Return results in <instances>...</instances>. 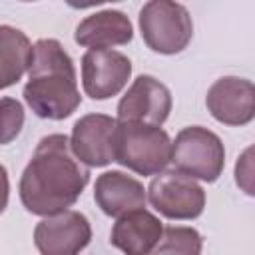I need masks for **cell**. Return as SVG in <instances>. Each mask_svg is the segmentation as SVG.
Here are the masks:
<instances>
[{
	"mask_svg": "<svg viewBox=\"0 0 255 255\" xmlns=\"http://www.w3.org/2000/svg\"><path fill=\"white\" fill-rule=\"evenodd\" d=\"M90 181L88 167L74 155L64 133L42 137L22 171L20 201L42 217L68 211Z\"/></svg>",
	"mask_w": 255,
	"mask_h": 255,
	"instance_id": "obj_1",
	"label": "cell"
},
{
	"mask_svg": "<svg viewBox=\"0 0 255 255\" xmlns=\"http://www.w3.org/2000/svg\"><path fill=\"white\" fill-rule=\"evenodd\" d=\"M24 100L44 120H64L80 106L76 68L58 40L42 38L32 46Z\"/></svg>",
	"mask_w": 255,
	"mask_h": 255,
	"instance_id": "obj_2",
	"label": "cell"
},
{
	"mask_svg": "<svg viewBox=\"0 0 255 255\" xmlns=\"http://www.w3.org/2000/svg\"><path fill=\"white\" fill-rule=\"evenodd\" d=\"M171 157V139L165 129L149 124L118 122L114 131V161L139 175L161 173Z\"/></svg>",
	"mask_w": 255,
	"mask_h": 255,
	"instance_id": "obj_3",
	"label": "cell"
},
{
	"mask_svg": "<svg viewBox=\"0 0 255 255\" xmlns=\"http://www.w3.org/2000/svg\"><path fill=\"white\" fill-rule=\"evenodd\" d=\"M169 163L175 171L201 181H215L225 167V147L217 133L201 126L183 128L171 141Z\"/></svg>",
	"mask_w": 255,
	"mask_h": 255,
	"instance_id": "obj_4",
	"label": "cell"
},
{
	"mask_svg": "<svg viewBox=\"0 0 255 255\" xmlns=\"http://www.w3.org/2000/svg\"><path fill=\"white\" fill-rule=\"evenodd\" d=\"M141 38L157 54H179L193 36L187 8L171 0H151L139 10Z\"/></svg>",
	"mask_w": 255,
	"mask_h": 255,
	"instance_id": "obj_5",
	"label": "cell"
},
{
	"mask_svg": "<svg viewBox=\"0 0 255 255\" xmlns=\"http://www.w3.org/2000/svg\"><path fill=\"white\" fill-rule=\"evenodd\" d=\"M145 197L167 219H195L205 207L203 187L175 169L155 175Z\"/></svg>",
	"mask_w": 255,
	"mask_h": 255,
	"instance_id": "obj_6",
	"label": "cell"
},
{
	"mask_svg": "<svg viewBox=\"0 0 255 255\" xmlns=\"http://www.w3.org/2000/svg\"><path fill=\"white\" fill-rule=\"evenodd\" d=\"M92 239V227L84 213L62 211L44 217L34 229L40 255H78Z\"/></svg>",
	"mask_w": 255,
	"mask_h": 255,
	"instance_id": "obj_7",
	"label": "cell"
},
{
	"mask_svg": "<svg viewBox=\"0 0 255 255\" xmlns=\"http://www.w3.org/2000/svg\"><path fill=\"white\" fill-rule=\"evenodd\" d=\"M171 112V94L153 76H137L118 104V122L161 126Z\"/></svg>",
	"mask_w": 255,
	"mask_h": 255,
	"instance_id": "obj_8",
	"label": "cell"
},
{
	"mask_svg": "<svg viewBox=\"0 0 255 255\" xmlns=\"http://www.w3.org/2000/svg\"><path fill=\"white\" fill-rule=\"evenodd\" d=\"M131 76V62L116 50H88L82 56V86L92 100L118 96Z\"/></svg>",
	"mask_w": 255,
	"mask_h": 255,
	"instance_id": "obj_9",
	"label": "cell"
},
{
	"mask_svg": "<svg viewBox=\"0 0 255 255\" xmlns=\"http://www.w3.org/2000/svg\"><path fill=\"white\" fill-rule=\"evenodd\" d=\"M205 106L225 126H247L255 116V88L251 80L223 76L207 90Z\"/></svg>",
	"mask_w": 255,
	"mask_h": 255,
	"instance_id": "obj_10",
	"label": "cell"
},
{
	"mask_svg": "<svg viewBox=\"0 0 255 255\" xmlns=\"http://www.w3.org/2000/svg\"><path fill=\"white\" fill-rule=\"evenodd\" d=\"M116 124L118 122L106 114L82 116L72 128L70 147L74 155L90 167H104L112 163Z\"/></svg>",
	"mask_w": 255,
	"mask_h": 255,
	"instance_id": "obj_11",
	"label": "cell"
},
{
	"mask_svg": "<svg viewBox=\"0 0 255 255\" xmlns=\"http://www.w3.org/2000/svg\"><path fill=\"white\" fill-rule=\"evenodd\" d=\"M94 199L98 207L110 217H122L129 211L143 209V185L124 171H104L94 185Z\"/></svg>",
	"mask_w": 255,
	"mask_h": 255,
	"instance_id": "obj_12",
	"label": "cell"
},
{
	"mask_svg": "<svg viewBox=\"0 0 255 255\" xmlns=\"http://www.w3.org/2000/svg\"><path fill=\"white\" fill-rule=\"evenodd\" d=\"M163 231L161 221L147 209H135L122 217L112 227L110 243L126 255H149Z\"/></svg>",
	"mask_w": 255,
	"mask_h": 255,
	"instance_id": "obj_13",
	"label": "cell"
},
{
	"mask_svg": "<svg viewBox=\"0 0 255 255\" xmlns=\"http://www.w3.org/2000/svg\"><path fill=\"white\" fill-rule=\"evenodd\" d=\"M133 28L129 18L120 10H102L84 18L74 32V40L90 50H110L131 42Z\"/></svg>",
	"mask_w": 255,
	"mask_h": 255,
	"instance_id": "obj_14",
	"label": "cell"
},
{
	"mask_svg": "<svg viewBox=\"0 0 255 255\" xmlns=\"http://www.w3.org/2000/svg\"><path fill=\"white\" fill-rule=\"evenodd\" d=\"M32 60L28 36L14 26H0V90L20 82Z\"/></svg>",
	"mask_w": 255,
	"mask_h": 255,
	"instance_id": "obj_15",
	"label": "cell"
},
{
	"mask_svg": "<svg viewBox=\"0 0 255 255\" xmlns=\"http://www.w3.org/2000/svg\"><path fill=\"white\" fill-rule=\"evenodd\" d=\"M203 239L197 229L169 225L163 227L159 241L149 251V255H199Z\"/></svg>",
	"mask_w": 255,
	"mask_h": 255,
	"instance_id": "obj_16",
	"label": "cell"
},
{
	"mask_svg": "<svg viewBox=\"0 0 255 255\" xmlns=\"http://www.w3.org/2000/svg\"><path fill=\"white\" fill-rule=\"evenodd\" d=\"M24 128V108L14 98H0V145L14 141Z\"/></svg>",
	"mask_w": 255,
	"mask_h": 255,
	"instance_id": "obj_17",
	"label": "cell"
},
{
	"mask_svg": "<svg viewBox=\"0 0 255 255\" xmlns=\"http://www.w3.org/2000/svg\"><path fill=\"white\" fill-rule=\"evenodd\" d=\"M8 195H10V181H8V171L0 163V213L8 205Z\"/></svg>",
	"mask_w": 255,
	"mask_h": 255,
	"instance_id": "obj_18",
	"label": "cell"
}]
</instances>
